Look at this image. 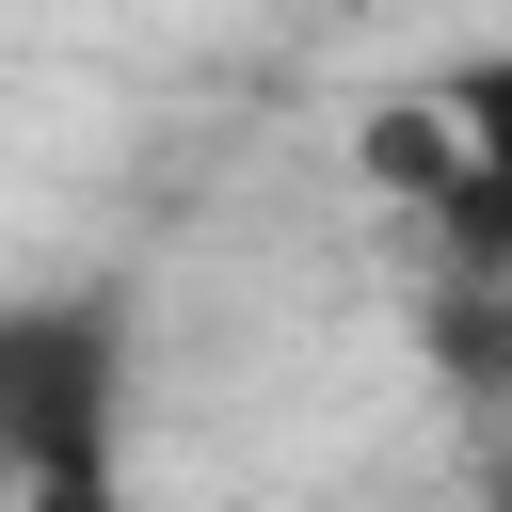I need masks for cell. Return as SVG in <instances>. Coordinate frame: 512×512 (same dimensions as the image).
Returning <instances> with one entry per match:
<instances>
[{
  "instance_id": "obj_2",
  "label": "cell",
  "mask_w": 512,
  "mask_h": 512,
  "mask_svg": "<svg viewBox=\"0 0 512 512\" xmlns=\"http://www.w3.org/2000/svg\"><path fill=\"white\" fill-rule=\"evenodd\" d=\"M0 512H144V496H128V464H112V480H32V496H0Z\"/></svg>"
},
{
  "instance_id": "obj_1",
  "label": "cell",
  "mask_w": 512,
  "mask_h": 512,
  "mask_svg": "<svg viewBox=\"0 0 512 512\" xmlns=\"http://www.w3.org/2000/svg\"><path fill=\"white\" fill-rule=\"evenodd\" d=\"M128 464V304L112 288H0V496Z\"/></svg>"
}]
</instances>
